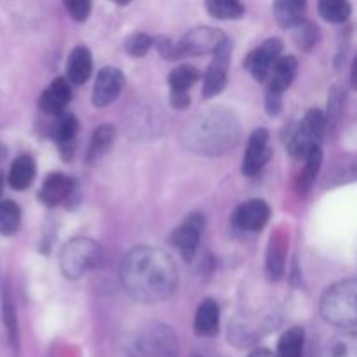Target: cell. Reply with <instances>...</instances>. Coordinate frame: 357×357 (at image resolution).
I'll list each match as a JSON object with an SVG mask.
<instances>
[{
  "mask_svg": "<svg viewBox=\"0 0 357 357\" xmlns=\"http://www.w3.org/2000/svg\"><path fill=\"white\" fill-rule=\"evenodd\" d=\"M321 314L324 321L347 333H354L357 326V282L345 279L330 286L321 298Z\"/></svg>",
  "mask_w": 357,
  "mask_h": 357,
  "instance_id": "3",
  "label": "cell"
},
{
  "mask_svg": "<svg viewBox=\"0 0 357 357\" xmlns=\"http://www.w3.org/2000/svg\"><path fill=\"white\" fill-rule=\"evenodd\" d=\"M194 330L199 337H215L220 331V307L215 300L206 298L199 305L194 319Z\"/></svg>",
  "mask_w": 357,
  "mask_h": 357,
  "instance_id": "18",
  "label": "cell"
},
{
  "mask_svg": "<svg viewBox=\"0 0 357 357\" xmlns=\"http://www.w3.org/2000/svg\"><path fill=\"white\" fill-rule=\"evenodd\" d=\"M230 54H232V45H230L229 38H227L213 52V59L204 73V86H202V96L204 98H213L225 89L227 77H229Z\"/></svg>",
  "mask_w": 357,
  "mask_h": 357,
  "instance_id": "8",
  "label": "cell"
},
{
  "mask_svg": "<svg viewBox=\"0 0 357 357\" xmlns=\"http://www.w3.org/2000/svg\"><path fill=\"white\" fill-rule=\"evenodd\" d=\"M63 3L77 23H84L93 9V0H63Z\"/></svg>",
  "mask_w": 357,
  "mask_h": 357,
  "instance_id": "33",
  "label": "cell"
},
{
  "mask_svg": "<svg viewBox=\"0 0 357 357\" xmlns=\"http://www.w3.org/2000/svg\"><path fill=\"white\" fill-rule=\"evenodd\" d=\"M303 159H305V167H303V171L300 173L296 187H298L300 194L305 195L307 192L310 190V187L314 185V181H316L321 169V164H323V150H321V145L310 149V152L307 153Z\"/></svg>",
  "mask_w": 357,
  "mask_h": 357,
  "instance_id": "24",
  "label": "cell"
},
{
  "mask_svg": "<svg viewBox=\"0 0 357 357\" xmlns=\"http://www.w3.org/2000/svg\"><path fill=\"white\" fill-rule=\"evenodd\" d=\"M296 72H298V61H296V58H293V56H279L274 65H272L271 73H268L267 93L282 96V93L295 80Z\"/></svg>",
  "mask_w": 357,
  "mask_h": 357,
  "instance_id": "16",
  "label": "cell"
},
{
  "mask_svg": "<svg viewBox=\"0 0 357 357\" xmlns=\"http://www.w3.org/2000/svg\"><path fill=\"white\" fill-rule=\"evenodd\" d=\"M250 357H275L274 352H271L268 349H257L255 352H251Z\"/></svg>",
  "mask_w": 357,
  "mask_h": 357,
  "instance_id": "35",
  "label": "cell"
},
{
  "mask_svg": "<svg viewBox=\"0 0 357 357\" xmlns=\"http://www.w3.org/2000/svg\"><path fill=\"white\" fill-rule=\"evenodd\" d=\"M305 349V331L303 328H289L278 344V357H303Z\"/></svg>",
  "mask_w": 357,
  "mask_h": 357,
  "instance_id": "25",
  "label": "cell"
},
{
  "mask_svg": "<svg viewBox=\"0 0 357 357\" xmlns=\"http://www.w3.org/2000/svg\"><path fill=\"white\" fill-rule=\"evenodd\" d=\"M2 155H3V152H2V149H0V159H2Z\"/></svg>",
  "mask_w": 357,
  "mask_h": 357,
  "instance_id": "38",
  "label": "cell"
},
{
  "mask_svg": "<svg viewBox=\"0 0 357 357\" xmlns=\"http://www.w3.org/2000/svg\"><path fill=\"white\" fill-rule=\"evenodd\" d=\"M286 246L288 239L284 234H275L271 239V246L267 251V274L268 278L278 281L284 274V261H286Z\"/></svg>",
  "mask_w": 357,
  "mask_h": 357,
  "instance_id": "21",
  "label": "cell"
},
{
  "mask_svg": "<svg viewBox=\"0 0 357 357\" xmlns=\"http://www.w3.org/2000/svg\"><path fill=\"white\" fill-rule=\"evenodd\" d=\"M35 171V160L30 155H20L10 166L9 185L14 190H24L33 183Z\"/></svg>",
  "mask_w": 357,
  "mask_h": 357,
  "instance_id": "23",
  "label": "cell"
},
{
  "mask_svg": "<svg viewBox=\"0 0 357 357\" xmlns=\"http://www.w3.org/2000/svg\"><path fill=\"white\" fill-rule=\"evenodd\" d=\"M91 72H93V56H91L89 49L79 45V47L73 49L68 58V65H66L68 80L82 86L89 80Z\"/></svg>",
  "mask_w": 357,
  "mask_h": 357,
  "instance_id": "19",
  "label": "cell"
},
{
  "mask_svg": "<svg viewBox=\"0 0 357 357\" xmlns=\"http://www.w3.org/2000/svg\"><path fill=\"white\" fill-rule=\"evenodd\" d=\"M237 115L225 107H213L195 115L181 132V143L192 153L206 157L225 155L239 143Z\"/></svg>",
  "mask_w": 357,
  "mask_h": 357,
  "instance_id": "2",
  "label": "cell"
},
{
  "mask_svg": "<svg viewBox=\"0 0 357 357\" xmlns=\"http://www.w3.org/2000/svg\"><path fill=\"white\" fill-rule=\"evenodd\" d=\"M124 73L114 66H107V68L100 70L94 82L93 91V105L98 108H103L110 105L112 101L117 100L121 94L122 87H124Z\"/></svg>",
  "mask_w": 357,
  "mask_h": 357,
  "instance_id": "13",
  "label": "cell"
},
{
  "mask_svg": "<svg viewBox=\"0 0 357 357\" xmlns=\"http://www.w3.org/2000/svg\"><path fill=\"white\" fill-rule=\"evenodd\" d=\"M324 128H326V121H324L323 112L317 108L307 112L305 117L298 122L295 131L289 136L288 152L295 159H303L310 152V149L321 145Z\"/></svg>",
  "mask_w": 357,
  "mask_h": 357,
  "instance_id": "6",
  "label": "cell"
},
{
  "mask_svg": "<svg viewBox=\"0 0 357 357\" xmlns=\"http://www.w3.org/2000/svg\"><path fill=\"white\" fill-rule=\"evenodd\" d=\"M268 131L267 129L260 128L250 136L248 142L246 153L243 159V173L246 176H255L264 169L265 164L268 162L272 155L271 145H268Z\"/></svg>",
  "mask_w": 357,
  "mask_h": 357,
  "instance_id": "12",
  "label": "cell"
},
{
  "mask_svg": "<svg viewBox=\"0 0 357 357\" xmlns=\"http://www.w3.org/2000/svg\"><path fill=\"white\" fill-rule=\"evenodd\" d=\"M115 142V129L114 126L110 124H103L100 128H96V131L93 132L91 136L89 146H87V153H86V160L89 164L96 162L100 160L105 153L110 150V146L114 145Z\"/></svg>",
  "mask_w": 357,
  "mask_h": 357,
  "instance_id": "22",
  "label": "cell"
},
{
  "mask_svg": "<svg viewBox=\"0 0 357 357\" xmlns=\"http://www.w3.org/2000/svg\"><path fill=\"white\" fill-rule=\"evenodd\" d=\"M121 281L129 296L138 302H164L178 286L176 261L159 248L138 246L122 260Z\"/></svg>",
  "mask_w": 357,
  "mask_h": 357,
  "instance_id": "1",
  "label": "cell"
},
{
  "mask_svg": "<svg viewBox=\"0 0 357 357\" xmlns=\"http://www.w3.org/2000/svg\"><path fill=\"white\" fill-rule=\"evenodd\" d=\"M101 260V246L93 239L87 237H75L68 241L63 248L59 265L66 279L75 281L82 278L86 272L96 267Z\"/></svg>",
  "mask_w": 357,
  "mask_h": 357,
  "instance_id": "5",
  "label": "cell"
},
{
  "mask_svg": "<svg viewBox=\"0 0 357 357\" xmlns=\"http://www.w3.org/2000/svg\"><path fill=\"white\" fill-rule=\"evenodd\" d=\"M202 229H204V216L192 215L188 216L183 225H180L171 234V244L173 248H176L183 260L190 261L195 257L199 243H201Z\"/></svg>",
  "mask_w": 357,
  "mask_h": 357,
  "instance_id": "10",
  "label": "cell"
},
{
  "mask_svg": "<svg viewBox=\"0 0 357 357\" xmlns=\"http://www.w3.org/2000/svg\"><path fill=\"white\" fill-rule=\"evenodd\" d=\"M232 220L243 232H260L271 220V208L261 199H250L236 209Z\"/></svg>",
  "mask_w": 357,
  "mask_h": 357,
  "instance_id": "11",
  "label": "cell"
},
{
  "mask_svg": "<svg viewBox=\"0 0 357 357\" xmlns=\"http://www.w3.org/2000/svg\"><path fill=\"white\" fill-rule=\"evenodd\" d=\"M70 98H72V89H70L68 80L58 77L45 87L40 100H38V107L44 114L59 115L65 112L66 105L70 103Z\"/></svg>",
  "mask_w": 357,
  "mask_h": 357,
  "instance_id": "15",
  "label": "cell"
},
{
  "mask_svg": "<svg viewBox=\"0 0 357 357\" xmlns=\"http://www.w3.org/2000/svg\"><path fill=\"white\" fill-rule=\"evenodd\" d=\"M153 45V38L146 33H135L126 40V51L129 56H135V58H142L146 52L150 51V47Z\"/></svg>",
  "mask_w": 357,
  "mask_h": 357,
  "instance_id": "32",
  "label": "cell"
},
{
  "mask_svg": "<svg viewBox=\"0 0 357 357\" xmlns=\"http://www.w3.org/2000/svg\"><path fill=\"white\" fill-rule=\"evenodd\" d=\"M206 9L216 20H239L244 14L243 0H206Z\"/></svg>",
  "mask_w": 357,
  "mask_h": 357,
  "instance_id": "26",
  "label": "cell"
},
{
  "mask_svg": "<svg viewBox=\"0 0 357 357\" xmlns=\"http://www.w3.org/2000/svg\"><path fill=\"white\" fill-rule=\"evenodd\" d=\"M328 357H354V342H352V338H337L330 345Z\"/></svg>",
  "mask_w": 357,
  "mask_h": 357,
  "instance_id": "34",
  "label": "cell"
},
{
  "mask_svg": "<svg viewBox=\"0 0 357 357\" xmlns=\"http://www.w3.org/2000/svg\"><path fill=\"white\" fill-rule=\"evenodd\" d=\"M201 73L195 66L181 65L171 70L169 73V87H171V105L178 110H183L190 105L188 89L199 80Z\"/></svg>",
  "mask_w": 357,
  "mask_h": 357,
  "instance_id": "14",
  "label": "cell"
},
{
  "mask_svg": "<svg viewBox=\"0 0 357 357\" xmlns=\"http://www.w3.org/2000/svg\"><path fill=\"white\" fill-rule=\"evenodd\" d=\"M73 192V181L72 178L66 176L61 173H52L42 183L40 192H38V197L44 204L47 206H56L65 202L70 197V194Z\"/></svg>",
  "mask_w": 357,
  "mask_h": 357,
  "instance_id": "17",
  "label": "cell"
},
{
  "mask_svg": "<svg viewBox=\"0 0 357 357\" xmlns=\"http://www.w3.org/2000/svg\"><path fill=\"white\" fill-rule=\"evenodd\" d=\"M2 190H3V173L0 171V201H2Z\"/></svg>",
  "mask_w": 357,
  "mask_h": 357,
  "instance_id": "36",
  "label": "cell"
},
{
  "mask_svg": "<svg viewBox=\"0 0 357 357\" xmlns=\"http://www.w3.org/2000/svg\"><path fill=\"white\" fill-rule=\"evenodd\" d=\"M317 7H319L321 17L330 23H345L352 10L349 0H319Z\"/></svg>",
  "mask_w": 357,
  "mask_h": 357,
  "instance_id": "27",
  "label": "cell"
},
{
  "mask_svg": "<svg viewBox=\"0 0 357 357\" xmlns=\"http://www.w3.org/2000/svg\"><path fill=\"white\" fill-rule=\"evenodd\" d=\"M79 129V121L72 114H59L58 124H56V139L61 146H68L73 142Z\"/></svg>",
  "mask_w": 357,
  "mask_h": 357,
  "instance_id": "30",
  "label": "cell"
},
{
  "mask_svg": "<svg viewBox=\"0 0 357 357\" xmlns=\"http://www.w3.org/2000/svg\"><path fill=\"white\" fill-rule=\"evenodd\" d=\"M225 40V33L218 28H194V30L187 31L178 44H174V59L187 58V56L213 54Z\"/></svg>",
  "mask_w": 357,
  "mask_h": 357,
  "instance_id": "7",
  "label": "cell"
},
{
  "mask_svg": "<svg viewBox=\"0 0 357 357\" xmlns=\"http://www.w3.org/2000/svg\"><path fill=\"white\" fill-rule=\"evenodd\" d=\"M180 342L176 333L166 324H150L143 328L128 349V357H178Z\"/></svg>",
  "mask_w": 357,
  "mask_h": 357,
  "instance_id": "4",
  "label": "cell"
},
{
  "mask_svg": "<svg viewBox=\"0 0 357 357\" xmlns=\"http://www.w3.org/2000/svg\"><path fill=\"white\" fill-rule=\"evenodd\" d=\"M194 357H201V356H194Z\"/></svg>",
  "mask_w": 357,
  "mask_h": 357,
  "instance_id": "39",
  "label": "cell"
},
{
  "mask_svg": "<svg viewBox=\"0 0 357 357\" xmlns=\"http://www.w3.org/2000/svg\"><path fill=\"white\" fill-rule=\"evenodd\" d=\"M21 223L20 206L14 201H0V234L13 236Z\"/></svg>",
  "mask_w": 357,
  "mask_h": 357,
  "instance_id": "29",
  "label": "cell"
},
{
  "mask_svg": "<svg viewBox=\"0 0 357 357\" xmlns=\"http://www.w3.org/2000/svg\"><path fill=\"white\" fill-rule=\"evenodd\" d=\"M307 0H275L274 17L282 28H295L305 20Z\"/></svg>",
  "mask_w": 357,
  "mask_h": 357,
  "instance_id": "20",
  "label": "cell"
},
{
  "mask_svg": "<svg viewBox=\"0 0 357 357\" xmlns=\"http://www.w3.org/2000/svg\"><path fill=\"white\" fill-rule=\"evenodd\" d=\"M282 52V42L281 38L272 37L268 40H265L260 47H257L255 51H251L248 54V58L244 59V68L250 70L251 75L255 77V80L258 82H265L268 79V73H271L272 65L275 63V59L281 56Z\"/></svg>",
  "mask_w": 357,
  "mask_h": 357,
  "instance_id": "9",
  "label": "cell"
},
{
  "mask_svg": "<svg viewBox=\"0 0 357 357\" xmlns=\"http://www.w3.org/2000/svg\"><path fill=\"white\" fill-rule=\"evenodd\" d=\"M112 2H115V3H117V6H128V3L131 2V0H112Z\"/></svg>",
  "mask_w": 357,
  "mask_h": 357,
  "instance_id": "37",
  "label": "cell"
},
{
  "mask_svg": "<svg viewBox=\"0 0 357 357\" xmlns=\"http://www.w3.org/2000/svg\"><path fill=\"white\" fill-rule=\"evenodd\" d=\"M291 30L295 31V40L296 44H298V47L305 49V51H309V49L317 42V37H319L317 28L312 26L310 23H307L305 20H303L302 23L296 24L295 28H291Z\"/></svg>",
  "mask_w": 357,
  "mask_h": 357,
  "instance_id": "31",
  "label": "cell"
},
{
  "mask_svg": "<svg viewBox=\"0 0 357 357\" xmlns=\"http://www.w3.org/2000/svg\"><path fill=\"white\" fill-rule=\"evenodd\" d=\"M2 316L10 347L14 349V352H17L20 351V328H17L16 309H14L13 300H10V296L7 295V293H3L2 298Z\"/></svg>",
  "mask_w": 357,
  "mask_h": 357,
  "instance_id": "28",
  "label": "cell"
}]
</instances>
